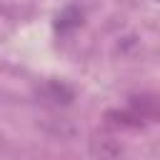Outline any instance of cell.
Instances as JSON below:
<instances>
[{
	"label": "cell",
	"instance_id": "7a4b0ae2",
	"mask_svg": "<svg viewBox=\"0 0 160 160\" xmlns=\"http://www.w3.org/2000/svg\"><path fill=\"white\" fill-rule=\"evenodd\" d=\"M40 128L52 135L55 140H75L80 135V128L70 120V118H55V115H48L40 120Z\"/></svg>",
	"mask_w": 160,
	"mask_h": 160
},
{
	"label": "cell",
	"instance_id": "3957f363",
	"mask_svg": "<svg viewBox=\"0 0 160 160\" xmlns=\"http://www.w3.org/2000/svg\"><path fill=\"white\" fill-rule=\"evenodd\" d=\"M132 112L140 120L155 118V115H160V100H155V98H135L132 100Z\"/></svg>",
	"mask_w": 160,
	"mask_h": 160
},
{
	"label": "cell",
	"instance_id": "277c9868",
	"mask_svg": "<svg viewBox=\"0 0 160 160\" xmlns=\"http://www.w3.org/2000/svg\"><path fill=\"white\" fill-rule=\"evenodd\" d=\"M42 92H48L55 102H70L72 100V90L65 88V85H60V82H48Z\"/></svg>",
	"mask_w": 160,
	"mask_h": 160
},
{
	"label": "cell",
	"instance_id": "6da1fadb",
	"mask_svg": "<svg viewBox=\"0 0 160 160\" xmlns=\"http://www.w3.org/2000/svg\"><path fill=\"white\" fill-rule=\"evenodd\" d=\"M88 150H90V155L95 160H120L122 152H125L122 150V142L118 138H112V135H105V132L92 135L88 140Z\"/></svg>",
	"mask_w": 160,
	"mask_h": 160
}]
</instances>
